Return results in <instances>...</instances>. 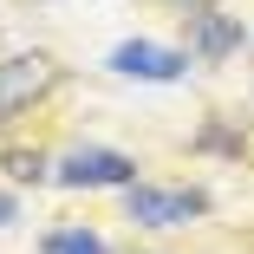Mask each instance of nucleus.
<instances>
[{
  "mask_svg": "<svg viewBox=\"0 0 254 254\" xmlns=\"http://www.w3.org/2000/svg\"><path fill=\"white\" fill-rule=\"evenodd\" d=\"M124 209L137 228H183L209 209V195L202 189H157V183H130L124 189Z\"/></svg>",
  "mask_w": 254,
  "mask_h": 254,
  "instance_id": "obj_1",
  "label": "nucleus"
},
{
  "mask_svg": "<svg viewBox=\"0 0 254 254\" xmlns=\"http://www.w3.org/2000/svg\"><path fill=\"white\" fill-rule=\"evenodd\" d=\"M46 254H105V241L91 228H59V235H46Z\"/></svg>",
  "mask_w": 254,
  "mask_h": 254,
  "instance_id": "obj_6",
  "label": "nucleus"
},
{
  "mask_svg": "<svg viewBox=\"0 0 254 254\" xmlns=\"http://www.w3.org/2000/svg\"><path fill=\"white\" fill-rule=\"evenodd\" d=\"M7 215H13V195H7V189H0V222H7Z\"/></svg>",
  "mask_w": 254,
  "mask_h": 254,
  "instance_id": "obj_8",
  "label": "nucleus"
},
{
  "mask_svg": "<svg viewBox=\"0 0 254 254\" xmlns=\"http://www.w3.org/2000/svg\"><path fill=\"white\" fill-rule=\"evenodd\" d=\"M189 53H176V46H150V39H124L118 53H111V72L118 78H150V85H170L183 78Z\"/></svg>",
  "mask_w": 254,
  "mask_h": 254,
  "instance_id": "obj_4",
  "label": "nucleus"
},
{
  "mask_svg": "<svg viewBox=\"0 0 254 254\" xmlns=\"http://www.w3.org/2000/svg\"><path fill=\"white\" fill-rule=\"evenodd\" d=\"M183 20H189V53L209 59V65L228 59L235 46H241V26H235L228 13H209V7H202V13H183Z\"/></svg>",
  "mask_w": 254,
  "mask_h": 254,
  "instance_id": "obj_5",
  "label": "nucleus"
},
{
  "mask_svg": "<svg viewBox=\"0 0 254 254\" xmlns=\"http://www.w3.org/2000/svg\"><path fill=\"white\" fill-rule=\"evenodd\" d=\"M53 78H59V72H53L46 53H13V59H0V130H7L33 98L53 91Z\"/></svg>",
  "mask_w": 254,
  "mask_h": 254,
  "instance_id": "obj_2",
  "label": "nucleus"
},
{
  "mask_svg": "<svg viewBox=\"0 0 254 254\" xmlns=\"http://www.w3.org/2000/svg\"><path fill=\"white\" fill-rule=\"evenodd\" d=\"M7 170H13L20 183H39V176H46V163H39V157H26V150H13V157H7Z\"/></svg>",
  "mask_w": 254,
  "mask_h": 254,
  "instance_id": "obj_7",
  "label": "nucleus"
},
{
  "mask_svg": "<svg viewBox=\"0 0 254 254\" xmlns=\"http://www.w3.org/2000/svg\"><path fill=\"white\" fill-rule=\"evenodd\" d=\"M65 189H130V176H137V163L124 157V150H65L59 157V170H53Z\"/></svg>",
  "mask_w": 254,
  "mask_h": 254,
  "instance_id": "obj_3",
  "label": "nucleus"
},
{
  "mask_svg": "<svg viewBox=\"0 0 254 254\" xmlns=\"http://www.w3.org/2000/svg\"><path fill=\"white\" fill-rule=\"evenodd\" d=\"M176 7H189V13H202V7H209V0H176Z\"/></svg>",
  "mask_w": 254,
  "mask_h": 254,
  "instance_id": "obj_9",
  "label": "nucleus"
}]
</instances>
